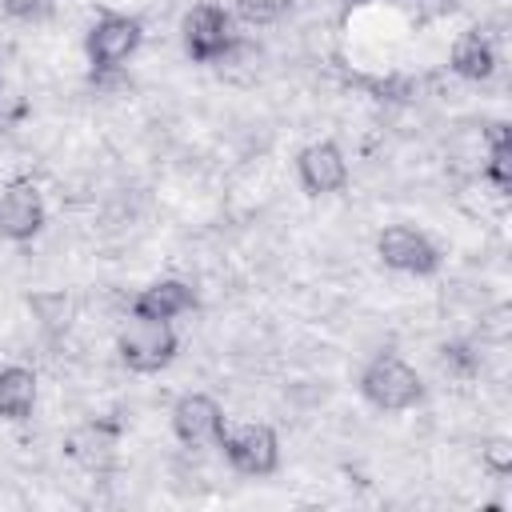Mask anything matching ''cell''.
I'll return each instance as SVG.
<instances>
[{
	"instance_id": "obj_6",
	"label": "cell",
	"mask_w": 512,
	"mask_h": 512,
	"mask_svg": "<svg viewBox=\"0 0 512 512\" xmlns=\"http://www.w3.org/2000/svg\"><path fill=\"white\" fill-rule=\"evenodd\" d=\"M376 256L384 268L404 272V276H432L440 268V248L432 244L428 232L412 224H388L376 236Z\"/></svg>"
},
{
	"instance_id": "obj_5",
	"label": "cell",
	"mask_w": 512,
	"mask_h": 512,
	"mask_svg": "<svg viewBox=\"0 0 512 512\" xmlns=\"http://www.w3.org/2000/svg\"><path fill=\"white\" fill-rule=\"evenodd\" d=\"M216 444H220L224 460L232 464V472H240V476H272L280 468V436L260 420L224 424Z\"/></svg>"
},
{
	"instance_id": "obj_17",
	"label": "cell",
	"mask_w": 512,
	"mask_h": 512,
	"mask_svg": "<svg viewBox=\"0 0 512 512\" xmlns=\"http://www.w3.org/2000/svg\"><path fill=\"white\" fill-rule=\"evenodd\" d=\"M0 8H4V16L32 24V20H44V16H52L56 0H0Z\"/></svg>"
},
{
	"instance_id": "obj_18",
	"label": "cell",
	"mask_w": 512,
	"mask_h": 512,
	"mask_svg": "<svg viewBox=\"0 0 512 512\" xmlns=\"http://www.w3.org/2000/svg\"><path fill=\"white\" fill-rule=\"evenodd\" d=\"M408 20H436L452 8V0H392Z\"/></svg>"
},
{
	"instance_id": "obj_15",
	"label": "cell",
	"mask_w": 512,
	"mask_h": 512,
	"mask_svg": "<svg viewBox=\"0 0 512 512\" xmlns=\"http://www.w3.org/2000/svg\"><path fill=\"white\" fill-rule=\"evenodd\" d=\"M232 20L248 24V28H272L284 12H288V0H232Z\"/></svg>"
},
{
	"instance_id": "obj_10",
	"label": "cell",
	"mask_w": 512,
	"mask_h": 512,
	"mask_svg": "<svg viewBox=\"0 0 512 512\" xmlns=\"http://www.w3.org/2000/svg\"><path fill=\"white\" fill-rule=\"evenodd\" d=\"M196 308H200V296L180 276L152 280L148 288H140L132 296V316H148V320H180V316H188Z\"/></svg>"
},
{
	"instance_id": "obj_8",
	"label": "cell",
	"mask_w": 512,
	"mask_h": 512,
	"mask_svg": "<svg viewBox=\"0 0 512 512\" xmlns=\"http://www.w3.org/2000/svg\"><path fill=\"white\" fill-rule=\"evenodd\" d=\"M224 408L216 396L208 392H184L176 404H172V436L184 444V448H208L220 440L224 432Z\"/></svg>"
},
{
	"instance_id": "obj_4",
	"label": "cell",
	"mask_w": 512,
	"mask_h": 512,
	"mask_svg": "<svg viewBox=\"0 0 512 512\" xmlns=\"http://www.w3.org/2000/svg\"><path fill=\"white\" fill-rule=\"evenodd\" d=\"M144 44V24L128 12H104L92 20L88 36H84V52L96 76L116 72L120 64H128Z\"/></svg>"
},
{
	"instance_id": "obj_2",
	"label": "cell",
	"mask_w": 512,
	"mask_h": 512,
	"mask_svg": "<svg viewBox=\"0 0 512 512\" xmlns=\"http://www.w3.org/2000/svg\"><path fill=\"white\" fill-rule=\"evenodd\" d=\"M180 44L188 52L192 64H224L236 48H240V32L236 20L224 4H192L180 20Z\"/></svg>"
},
{
	"instance_id": "obj_14",
	"label": "cell",
	"mask_w": 512,
	"mask_h": 512,
	"mask_svg": "<svg viewBox=\"0 0 512 512\" xmlns=\"http://www.w3.org/2000/svg\"><path fill=\"white\" fill-rule=\"evenodd\" d=\"M484 180L504 196L512 188V128L508 124H492L488 128V144H484V164H480Z\"/></svg>"
},
{
	"instance_id": "obj_7",
	"label": "cell",
	"mask_w": 512,
	"mask_h": 512,
	"mask_svg": "<svg viewBox=\"0 0 512 512\" xmlns=\"http://www.w3.org/2000/svg\"><path fill=\"white\" fill-rule=\"evenodd\" d=\"M44 224H48V208L40 188L32 180H8L0 188V240L28 244L40 236Z\"/></svg>"
},
{
	"instance_id": "obj_12",
	"label": "cell",
	"mask_w": 512,
	"mask_h": 512,
	"mask_svg": "<svg viewBox=\"0 0 512 512\" xmlns=\"http://www.w3.org/2000/svg\"><path fill=\"white\" fill-rule=\"evenodd\" d=\"M448 68H452L460 80H472V84L488 80V76L496 72V48H492V40H488L480 28L460 32L456 44H452V52H448Z\"/></svg>"
},
{
	"instance_id": "obj_9",
	"label": "cell",
	"mask_w": 512,
	"mask_h": 512,
	"mask_svg": "<svg viewBox=\"0 0 512 512\" xmlns=\"http://www.w3.org/2000/svg\"><path fill=\"white\" fill-rule=\"evenodd\" d=\"M296 180L308 196H336L348 184V160L340 144L332 140H312L296 152Z\"/></svg>"
},
{
	"instance_id": "obj_19",
	"label": "cell",
	"mask_w": 512,
	"mask_h": 512,
	"mask_svg": "<svg viewBox=\"0 0 512 512\" xmlns=\"http://www.w3.org/2000/svg\"><path fill=\"white\" fill-rule=\"evenodd\" d=\"M444 364H452V368L468 372V368H472V356H468V348H464V344H444Z\"/></svg>"
},
{
	"instance_id": "obj_3",
	"label": "cell",
	"mask_w": 512,
	"mask_h": 512,
	"mask_svg": "<svg viewBox=\"0 0 512 512\" xmlns=\"http://www.w3.org/2000/svg\"><path fill=\"white\" fill-rule=\"evenodd\" d=\"M116 352L120 364L136 376H152L160 368H168L180 352V336L172 328V320H148V316H128V324L116 336Z\"/></svg>"
},
{
	"instance_id": "obj_20",
	"label": "cell",
	"mask_w": 512,
	"mask_h": 512,
	"mask_svg": "<svg viewBox=\"0 0 512 512\" xmlns=\"http://www.w3.org/2000/svg\"><path fill=\"white\" fill-rule=\"evenodd\" d=\"M352 4H372V0H352Z\"/></svg>"
},
{
	"instance_id": "obj_11",
	"label": "cell",
	"mask_w": 512,
	"mask_h": 512,
	"mask_svg": "<svg viewBox=\"0 0 512 512\" xmlns=\"http://www.w3.org/2000/svg\"><path fill=\"white\" fill-rule=\"evenodd\" d=\"M116 448H120V424H112V420H84L64 436V452L88 472L112 468Z\"/></svg>"
},
{
	"instance_id": "obj_1",
	"label": "cell",
	"mask_w": 512,
	"mask_h": 512,
	"mask_svg": "<svg viewBox=\"0 0 512 512\" xmlns=\"http://www.w3.org/2000/svg\"><path fill=\"white\" fill-rule=\"evenodd\" d=\"M360 396L376 412H408V408H416L424 400V380L404 356L376 352L360 368Z\"/></svg>"
},
{
	"instance_id": "obj_13",
	"label": "cell",
	"mask_w": 512,
	"mask_h": 512,
	"mask_svg": "<svg viewBox=\"0 0 512 512\" xmlns=\"http://www.w3.org/2000/svg\"><path fill=\"white\" fill-rule=\"evenodd\" d=\"M36 408V372L28 364H0V420H28Z\"/></svg>"
},
{
	"instance_id": "obj_16",
	"label": "cell",
	"mask_w": 512,
	"mask_h": 512,
	"mask_svg": "<svg viewBox=\"0 0 512 512\" xmlns=\"http://www.w3.org/2000/svg\"><path fill=\"white\" fill-rule=\"evenodd\" d=\"M480 460H484V468H488L492 476H508V472H512V440L492 436V440L480 448Z\"/></svg>"
}]
</instances>
